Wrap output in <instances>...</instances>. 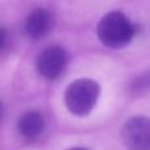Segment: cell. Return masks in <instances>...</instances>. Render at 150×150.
Wrapping results in <instances>:
<instances>
[{
    "label": "cell",
    "mask_w": 150,
    "mask_h": 150,
    "mask_svg": "<svg viewBox=\"0 0 150 150\" xmlns=\"http://www.w3.org/2000/svg\"><path fill=\"white\" fill-rule=\"evenodd\" d=\"M67 62V54L63 47L58 45L49 46L40 54L37 59L38 73L46 79H55L62 74Z\"/></svg>",
    "instance_id": "277c9868"
},
{
    "label": "cell",
    "mask_w": 150,
    "mask_h": 150,
    "mask_svg": "<svg viewBox=\"0 0 150 150\" xmlns=\"http://www.w3.org/2000/svg\"><path fill=\"white\" fill-rule=\"evenodd\" d=\"M7 44H8V33L4 28H0V52L4 50Z\"/></svg>",
    "instance_id": "52a82bcc"
},
{
    "label": "cell",
    "mask_w": 150,
    "mask_h": 150,
    "mask_svg": "<svg viewBox=\"0 0 150 150\" xmlns=\"http://www.w3.org/2000/svg\"><path fill=\"white\" fill-rule=\"evenodd\" d=\"M136 29L122 12L107 13L98 25V36L105 46L121 49L133 40Z\"/></svg>",
    "instance_id": "6da1fadb"
},
{
    "label": "cell",
    "mask_w": 150,
    "mask_h": 150,
    "mask_svg": "<svg viewBox=\"0 0 150 150\" xmlns=\"http://www.w3.org/2000/svg\"><path fill=\"white\" fill-rule=\"evenodd\" d=\"M18 132L25 138H36L42 133L45 128L44 117L40 112L30 111L24 113L18 120Z\"/></svg>",
    "instance_id": "8992f818"
},
{
    "label": "cell",
    "mask_w": 150,
    "mask_h": 150,
    "mask_svg": "<svg viewBox=\"0 0 150 150\" xmlns=\"http://www.w3.org/2000/svg\"><path fill=\"white\" fill-rule=\"evenodd\" d=\"M121 138L125 146L132 150L149 149V120L144 116H136L124 124Z\"/></svg>",
    "instance_id": "3957f363"
},
{
    "label": "cell",
    "mask_w": 150,
    "mask_h": 150,
    "mask_svg": "<svg viewBox=\"0 0 150 150\" xmlns=\"http://www.w3.org/2000/svg\"><path fill=\"white\" fill-rule=\"evenodd\" d=\"M100 95V86L92 79L74 80L65 92L69 111L76 116H86L93 109Z\"/></svg>",
    "instance_id": "7a4b0ae2"
},
{
    "label": "cell",
    "mask_w": 150,
    "mask_h": 150,
    "mask_svg": "<svg viewBox=\"0 0 150 150\" xmlns=\"http://www.w3.org/2000/svg\"><path fill=\"white\" fill-rule=\"evenodd\" d=\"M69 150H86V149H82V148H73V149H69Z\"/></svg>",
    "instance_id": "ba28073f"
},
{
    "label": "cell",
    "mask_w": 150,
    "mask_h": 150,
    "mask_svg": "<svg viewBox=\"0 0 150 150\" xmlns=\"http://www.w3.org/2000/svg\"><path fill=\"white\" fill-rule=\"evenodd\" d=\"M53 26V16L44 8H37L25 21V32L32 40H40L50 32Z\"/></svg>",
    "instance_id": "5b68a950"
},
{
    "label": "cell",
    "mask_w": 150,
    "mask_h": 150,
    "mask_svg": "<svg viewBox=\"0 0 150 150\" xmlns=\"http://www.w3.org/2000/svg\"><path fill=\"white\" fill-rule=\"evenodd\" d=\"M0 115H1V103H0Z\"/></svg>",
    "instance_id": "9c48e42d"
}]
</instances>
